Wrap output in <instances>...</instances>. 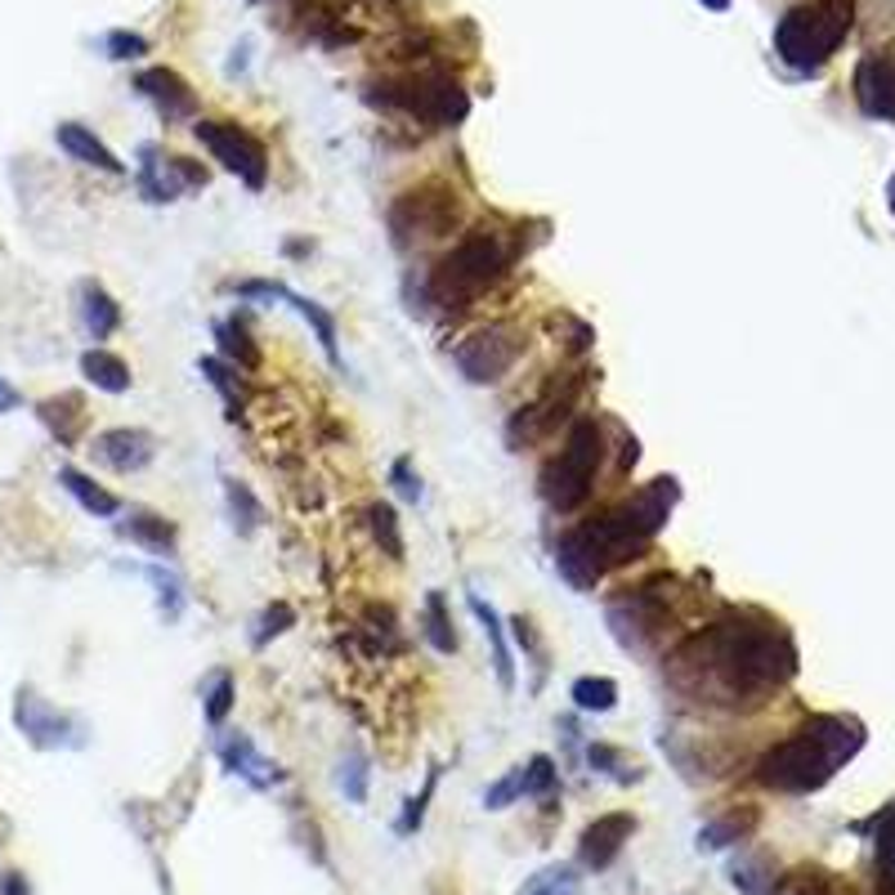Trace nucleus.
Wrapping results in <instances>:
<instances>
[{"label": "nucleus", "mask_w": 895, "mask_h": 895, "mask_svg": "<svg viewBox=\"0 0 895 895\" xmlns=\"http://www.w3.org/2000/svg\"><path fill=\"white\" fill-rule=\"evenodd\" d=\"M510 256H515V247H510V238L502 228H470L466 238L439 260V269H435V278H431V296L439 301V305H457V309H466L470 301H475L480 292H488L493 282L510 269Z\"/></svg>", "instance_id": "4"}, {"label": "nucleus", "mask_w": 895, "mask_h": 895, "mask_svg": "<svg viewBox=\"0 0 895 895\" xmlns=\"http://www.w3.org/2000/svg\"><path fill=\"white\" fill-rule=\"evenodd\" d=\"M779 895H828V882H824L820 873H797V878L784 882Z\"/></svg>", "instance_id": "37"}, {"label": "nucleus", "mask_w": 895, "mask_h": 895, "mask_svg": "<svg viewBox=\"0 0 895 895\" xmlns=\"http://www.w3.org/2000/svg\"><path fill=\"white\" fill-rule=\"evenodd\" d=\"M81 372H85L90 386H99L108 394H126L130 390V367L117 354H108V350H85L81 354Z\"/></svg>", "instance_id": "19"}, {"label": "nucleus", "mask_w": 895, "mask_h": 895, "mask_svg": "<svg viewBox=\"0 0 895 895\" xmlns=\"http://www.w3.org/2000/svg\"><path fill=\"white\" fill-rule=\"evenodd\" d=\"M59 484H63V488H68V493H72V497H76V502L90 510V515H117V510H121V502H117L113 493H104L99 484L85 480L81 470H72V466H68V470H59Z\"/></svg>", "instance_id": "23"}, {"label": "nucleus", "mask_w": 895, "mask_h": 895, "mask_svg": "<svg viewBox=\"0 0 895 895\" xmlns=\"http://www.w3.org/2000/svg\"><path fill=\"white\" fill-rule=\"evenodd\" d=\"M520 895H578V873L574 869H542L525 882Z\"/></svg>", "instance_id": "28"}, {"label": "nucleus", "mask_w": 895, "mask_h": 895, "mask_svg": "<svg viewBox=\"0 0 895 895\" xmlns=\"http://www.w3.org/2000/svg\"><path fill=\"white\" fill-rule=\"evenodd\" d=\"M81 314H85V327H90V337H94V341L113 337V332H117V322H121L117 301H113L104 287H94V282H85V287H81Z\"/></svg>", "instance_id": "21"}, {"label": "nucleus", "mask_w": 895, "mask_h": 895, "mask_svg": "<svg viewBox=\"0 0 895 895\" xmlns=\"http://www.w3.org/2000/svg\"><path fill=\"white\" fill-rule=\"evenodd\" d=\"M551 788H555V766H551V757H533V762L525 766V792L542 797V792H551Z\"/></svg>", "instance_id": "34"}, {"label": "nucleus", "mask_w": 895, "mask_h": 895, "mask_svg": "<svg viewBox=\"0 0 895 895\" xmlns=\"http://www.w3.org/2000/svg\"><path fill=\"white\" fill-rule=\"evenodd\" d=\"M372 533H376V542H386L390 560H403V538H399V520H394L390 506H372Z\"/></svg>", "instance_id": "31"}, {"label": "nucleus", "mask_w": 895, "mask_h": 895, "mask_svg": "<svg viewBox=\"0 0 895 895\" xmlns=\"http://www.w3.org/2000/svg\"><path fill=\"white\" fill-rule=\"evenodd\" d=\"M220 757H224V766L233 770V775H243V779H251L256 788H269V784H278L282 775H278V766H269L260 752H256V743L247 739V734H233V739H224L220 743Z\"/></svg>", "instance_id": "18"}, {"label": "nucleus", "mask_w": 895, "mask_h": 895, "mask_svg": "<svg viewBox=\"0 0 895 895\" xmlns=\"http://www.w3.org/2000/svg\"><path fill=\"white\" fill-rule=\"evenodd\" d=\"M864 743V730L846 717H811L792 739H784L779 747H770L757 779L784 792H811L820 788L841 762H851Z\"/></svg>", "instance_id": "3"}, {"label": "nucleus", "mask_w": 895, "mask_h": 895, "mask_svg": "<svg viewBox=\"0 0 895 895\" xmlns=\"http://www.w3.org/2000/svg\"><path fill=\"white\" fill-rule=\"evenodd\" d=\"M40 421H45V426H50V431L59 435V444H76V435H81V421H85L81 399H76V394L45 399V403H40Z\"/></svg>", "instance_id": "22"}, {"label": "nucleus", "mask_w": 895, "mask_h": 895, "mask_svg": "<svg viewBox=\"0 0 895 895\" xmlns=\"http://www.w3.org/2000/svg\"><path fill=\"white\" fill-rule=\"evenodd\" d=\"M569 694L582 713H614V703H619V685L609 676H582V681H574Z\"/></svg>", "instance_id": "26"}, {"label": "nucleus", "mask_w": 895, "mask_h": 895, "mask_svg": "<svg viewBox=\"0 0 895 895\" xmlns=\"http://www.w3.org/2000/svg\"><path fill=\"white\" fill-rule=\"evenodd\" d=\"M207 184V170L188 166L184 157H162L157 149H144V166H139V188L149 193V202H175L188 188Z\"/></svg>", "instance_id": "12"}, {"label": "nucleus", "mask_w": 895, "mask_h": 895, "mask_svg": "<svg viewBox=\"0 0 895 895\" xmlns=\"http://www.w3.org/2000/svg\"><path fill=\"white\" fill-rule=\"evenodd\" d=\"M457 220V198L444 188H421V193H403L390 211V228L399 243L412 238H444Z\"/></svg>", "instance_id": "10"}, {"label": "nucleus", "mask_w": 895, "mask_h": 895, "mask_svg": "<svg viewBox=\"0 0 895 895\" xmlns=\"http://www.w3.org/2000/svg\"><path fill=\"white\" fill-rule=\"evenodd\" d=\"M470 614H475L484 623V636L493 640V668H497V681L502 690H515V663H510V649H506V636H502V619H497V609L484 604L480 596H470Z\"/></svg>", "instance_id": "20"}, {"label": "nucleus", "mask_w": 895, "mask_h": 895, "mask_svg": "<svg viewBox=\"0 0 895 895\" xmlns=\"http://www.w3.org/2000/svg\"><path fill=\"white\" fill-rule=\"evenodd\" d=\"M215 337H220V350H224L228 358H238L243 367H256V363H260V354H256V350L247 345V337L238 332V327H220Z\"/></svg>", "instance_id": "33"}, {"label": "nucleus", "mask_w": 895, "mask_h": 895, "mask_svg": "<svg viewBox=\"0 0 895 895\" xmlns=\"http://www.w3.org/2000/svg\"><path fill=\"white\" fill-rule=\"evenodd\" d=\"M515 797H525V766H520V770H510L502 784H493V788L484 792V806H488V811H506V806L515 802Z\"/></svg>", "instance_id": "32"}, {"label": "nucleus", "mask_w": 895, "mask_h": 895, "mask_svg": "<svg viewBox=\"0 0 895 895\" xmlns=\"http://www.w3.org/2000/svg\"><path fill=\"white\" fill-rule=\"evenodd\" d=\"M341 784H345V792L354 797V802H363V762H350V770L341 775Z\"/></svg>", "instance_id": "40"}, {"label": "nucleus", "mask_w": 895, "mask_h": 895, "mask_svg": "<svg viewBox=\"0 0 895 895\" xmlns=\"http://www.w3.org/2000/svg\"><path fill=\"white\" fill-rule=\"evenodd\" d=\"M287 301L301 309V318L314 327V332H318V341H322V350H327V358H332V363H341L337 358V322H332V314H327V309H318L314 301H305V296H292L287 292Z\"/></svg>", "instance_id": "27"}, {"label": "nucleus", "mask_w": 895, "mask_h": 895, "mask_svg": "<svg viewBox=\"0 0 895 895\" xmlns=\"http://www.w3.org/2000/svg\"><path fill=\"white\" fill-rule=\"evenodd\" d=\"M851 32V0H811V5H792L779 27H775V50L788 68H820Z\"/></svg>", "instance_id": "5"}, {"label": "nucleus", "mask_w": 895, "mask_h": 895, "mask_svg": "<svg viewBox=\"0 0 895 895\" xmlns=\"http://www.w3.org/2000/svg\"><path fill=\"white\" fill-rule=\"evenodd\" d=\"M134 85L144 99H153V108L166 121H193L198 117V94L188 90V81L175 68H144L134 76Z\"/></svg>", "instance_id": "13"}, {"label": "nucleus", "mask_w": 895, "mask_h": 895, "mask_svg": "<svg viewBox=\"0 0 895 895\" xmlns=\"http://www.w3.org/2000/svg\"><path fill=\"white\" fill-rule=\"evenodd\" d=\"M797 668L792 640L779 623L752 614L694 632L668 658V685L703 708H757Z\"/></svg>", "instance_id": "1"}, {"label": "nucleus", "mask_w": 895, "mask_h": 895, "mask_svg": "<svg viewBox=\"0 0 895 895\" xmlns=\"http://www.w3.org/2000/svg\"><path fill=\"white\" fill-rule=\"evenodd\" d=\"M282 623H292V609H287V604H278V609H269V614H264V632L256 636V645H264V640L278 636V632H287Z\"/></svg>", "instance_id": "39"}, {"label": "nucleus", "mask_w": 895, "mask_h": 895, "mask_svg": "<svg viewBox=\"0 0 895 895\" xmlns=\"http://www.w3.org/2000/svg\"><path fill=\"white\" fill-rule=\"evenodd\" d=\"M193 134L211 149V157H215L224 170L238 175L247 188H264V179H269V153H264V144H260L251 130L233 126V121H198Z\"/></svg>", "instance_id": "8"}, {"label": "nucleus", "mask_w": 895, "mask_h": 895, "mask_svg": "<svg viewBox=\"0 0 895 895\" xmlns=\"http://www.w3.org/2000/svg\"><path fill=\"white\" fill-rule=\"evenodd\" d=\"M752 828H757V811H743V815L734 811V815H726V820H717V824H708L698 833V851H721V846L747 837Z\"/></svg>", "instance_id": "24"}, {"label": "nucleus", "mask_w": 895, "mask_h": 895, "mask_svg": "<svg viewBox=\"0 0 895 895\" xmlns=\"http://www.w3.org/2000/svg\"><path fill=\"white\" fill-rule=\"evenodd\" d=\"M233 708V676H215V690L207 694V721H224Z\"/></svg>", "instance_id": "35"}, {"label": "nucleus", "mask_w": 895, "mask_h": 895, "mask_svg": "<svg viewBox=\"0 0 895 895\" xmlns=\"http://www.w3.org/2000/svg\"><path fill=\"white\" fill-rule=\"evenodd\" d=\"M426 636H431V645L439 649V653H452L457 649V636H452V627H448V619H444V596L439 591H431L426 596Z\"/></svg>", "instance_id": "29"}, {"label": "nucleus", "mask_w": 895, "mask_h": 895, "mask_svg": "<svg viewBox=\"0 0 895 895\" xmlns=\"http://www.w3.org/2000/svg\"><path fill=\"white\" fill-rule=\"evenodd\" d=\"M600 457H604V439H600V426L587 416L569 431V444L560 448V457L542 470V497L555 515H569L591 497Z\"/></svg>", "instance_id": "6"}, {"label": "nucleus", "mask_w": 895, "mask_h": 895, "mask_svg": "<svg viewBox=\"0 0 895 895\" xmlns=\"http://www.w3.org/2000/svg\"><path fill=\"white\" fill-rule=\"evenodd\" d=\"M672 506H676V480H653L649 488L619 502L614 510H604L596 520L578 525L574 533H564L555 546V564H560L564 582L578 591H591L614 564L636 560L653 542V533L668 525Z\"/></svg>", "instance_id": "2"}, {"label": "nucleus", "mask_w": 895, "mask_h": 895, "mask_svg": "<svg viewBox=\"0 0 895 895\" xmlns=\"http://www.w3.org/2000/svg\"><path fill=\"white\" fill-rule=\"evenodd\" d=\"M703 5H708V10H726V5H730V0H703Z\"/></svg>", "instance_id": "42"}, {"label": "nucleus", "mask_w": 895, "mask_h": 895, "mask_svg": "<svg viewBox=\"0 0 895 895\" xmlns=\"http://www.w3.org/2000/svg\"><path fill=\"white\" fill-rule=\"evenodd\" d=\"M10 408H19V390L0 381V412H10Z\"/></svg>", "instance_id": "41"}, {"label": "nucleus", "mask_w": 895, "mask_h": 895, "mask_svg": "<svg viewBox=\"0 0 895 895\" xmlns=\"http://www.w3.org/2000/svg\"><path fill=\"white\" fill-rule=\"evenodd\" d=\"M19 726H23V734H32V743H40V747L63 743V734L72 730V721L59 717V713L50 708V703L36 698L32 690L19 694Z\"/></svg>", "instance_id": "16"}, {"label": "nucleus", "mask_w": 895, "mask_h": 895, "mask_svg": "<svg viewBox=\"0 0 895 895\" xmlns=\"http://www.w3.org/2000/svg\"><path fill=\"white\" fill-rule=\"evenodd\" d=\"M94 457H99L104 466L121 470V475H130V470H144L153 461V439L144 431H104L99 439H94L90 448Z\"/></svg>", "instance_id": "15"}, {"label": "nucleus", "mask_w": 895, "mask_h": 895, "mask_svg": "<svg viewBox=\"0 0 895 895\" xmlns=\"http://www.w3.org/2000/svg\"><path fill=\"white\" fill-rule=\"evenodd\" d=\"M381 99L394 104V108H403V113H412V117H421V121H431V126H457V121H466V113H470L466 90H461L452 76H439V72H426V76L386 85Z\"/></svg>", "instance_id": "7"}, {"label": "nucleus", "mask_w": 895, "mask_h": 895, "mask_svg": "<svg viewBox=\"0 0 895 895\" xmlns=\"http://www.w3.org/2000/svg\"><path fill=\"white\" fill-rule=\"evenodd\" d=\"M878 873L886 886H895V806L878 820Z\"/></svg>", "instance_id": "30"}, {"label": "nucleus", "mask_w": 895, "mask_h": 895, "mask_svg": "<svg viewBox=\"0 0 895 895\" xmlns=\"http://www.w3.org/2000/svg\"><path fill=\"white\" fill-rule=\"evenodd\" d=\"M121 533L130 538V542H144L149 551H157V555H166L170 551V542H175V529L162 520V515H130V525H121Z\"/></svg>", "instance_id": "25"}, {"label": "nucleus", "mask_w": 895, "mask_h": 895, "mask_svg": "<svg viewBox=\"0 0 895 895\" xmlns=\"http://www.w3.org/2000/svg\"><path fill=\"white\" fill-rule=\"evenodd\" d=\"M632 833H636V820L632 815H600L587 833H582V864L587 869H609L619 860V851H623V841H632Z\"/></svg>", "instance_id": "14"}, {"label": "nucleus", "mask_w": 895, "mask_h": 895, "mask_svg": "<svg viewBox=\"0 0 895 895\" xmlns=\"http://www.w3.org/2000/svg\"><path fill=\"white\" fill-rule=\"evenodd\" d=\"M108 50H113V59H139V55H149V40L134 36V32H113Z\"/></svg>", "instance_id": "36"}, {"label": "nucleus", "mask_w": 895, "mask_h": 895, "mask_svg": "<svg viewBox=\"0 0 895 895\" xmlns=\"http://www.w3.org/2000/svg\"><path fill=\"white\" fill-rule=\"evenodd\" d=\"M520 354H525V337L506 322H493V327H484V332H475L470 341L457 345V367H461L466 381L493 386L515 363H520Z\"/></svg>", "instance_id": "9"}, {"label": "nucleus", "mask_w": 895, "mask_h": 895, "mask_svg": "<svg viewBox=\"0 0 895 895\" xmlns=\"http://www.w3.org/2000/svg\"><path fill=\"white\" fill-rule=\"evenodd\" d=\"M856 104L878 121H895V45H882V50L860 59Z\"/></svg>", "instance_id": "11"}, {"label": "nucleus", "mask_w": 895, "mask_h": 895, "mask_svg": "<svg viewBox=\"0 0 895 895\" xmlns=\"http://www.w3.org/2000/svg\"><path fill=\"white\" fill-rule=\"evenodd\" d=\"M394 484H399V493H403L408 502H416V497H421V480L412 475V466H408V457H403V461H394Z\"/></svg>", "instance_id": "38"}, {"label": "nucleus", "mask_w": 895, "mask_h": 895, "mask_svg": "<svg viewBox=\"0 0 895 895\" xmlns=\"http://www.w3.org/2000/svg\"><path fill=\"white\" fill-rule=\"evenodd\" d=\"M59 149H63L68 157L94 166V170H108V175H121V170H126V166L113 157V149L104 144V139L94 134V130H85V126H76V121H63V126H59Z\"/></svg>", "instance_id": "17"}]
</instances>
